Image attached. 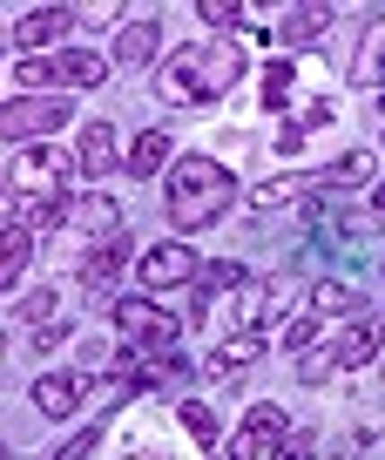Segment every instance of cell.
I'll use <instances>...</instances> for the list:
<instances>
[{"mask_svg":"<svg viewBox=\"0 0 385 460\" xmlns=\"http://www.w3.org/2000/svg\"><path fill=\"white\" fill-rule=\"evenodd\" d=\"M162 163H170V136L162 129H143L136 143H128V176H156Z\"/></svg>","mask_w":385,"mask_h":460,"instance_id":"cell-18","label":"cell"},{"mask_svg":"<svg viewBox=\"0 0 385 460\" xmlns=\"http://www.w3.org/2000/svg\"><path fill=\"white\" fill-rule=\"evenodd\" d=\"M74 156H82V176H88V183H95V176H109L115 163H128L122 149H115V129H109V122H88V136L74 143Z\"/></svg>","mask_w":385,"mask_h":460,"instance_id":"cell-12","label":"cell"},{"mask_svg":"<svg viewBox=\"0 0 385 460\" xmlns=\"http://www.w3.org/2000/svg\"><path fill=\"white\" fill-rule=\"evenodd\" d=\"M311 454H318V440H311V433H284L271 460H311Z\"/></svg>","mask_w":385,"mask_h":460,"instance_id":"cell-30","label":"cell"},{"mask_svg":"<svg viewBox=\"0 0 385 460\" xmlns=\"http://www.w3.org/2000/svg\"><path fill=\"white\" fill-rule=\"evenodd\" d=\"M183 427L197 433V440H216V413L210 406H183Z\"/></svg>","mask_w":385,"mask_h":460,"instance_id":"cell-32","label":"cell"},{"mask_svg":"<svg viewBox=\"0 0 385 460\" xmlns=\"http://www.w3.org/2000/svg\"><path fill=\"white\" fill-rule=\"evenodd\" d=\"M34 406H41L48 420H68L74 406H82V379H68V373H48V379H34Z\"/></svg>","mask_w":385,"mask_h":460,"instance_id":"cell-14","label":"cell"},{"mask_svg":"<svg viewBox=\"0 0 385 460\" xmlns=\"http://www.w3.org/2000/svg\"><path fill=\"white\" fill-rule=\"evenodd\" d=\"M74 170H82V156H74V149L34 143V156H14L7 190H14V197H48V203H61V183H68Z\"/></svg>","mask_w":385,"mask_h":460,"instance_id":"cell-3","label":"cell"},{"mask_svg":"<svg viewBox=\"0 0 385 460\" xmlns=\"http://www.w3.org/2000/svg\"><path fill=\"white\" fill-rule=\"evenodd\" d=\"M372 352H379V325H358V332H345V339H338V373H345V366H365Z\"/></svg>","mask_w":385,"mask_h":460,"instance_id":"cell-24","label":"cell"},{"mask_svg":"<svg viewBox=\"0 0 385 460\" xmlns=\"http://www.w3.org/2000/svg\"><path fill=\"white\" fill-rule=\"evenodd\" d=\"M55 460H95V433H74V440L68 447H61V454Z\"/></svg>","mask_w":385,"mask_h":460,"instance_id":"cell-33","label":"cell"},{"mask_svg":"<svg viewBox=\"0 0 385 460\" xmlns=\"http://www.w3.org/2000/svg\"><path fill=\"white\" fill-rule=\"evenodd\" d=\"M115 332H122L128 345H149V352H162V345L176 339V318L162 312V305H149V298H115Z\"/></svg>","mask_w":385,"mask_h":460,"instance_id":"cell-5","label":"cell"},{"mask_svg":"<svg viewBox=\"0 0 385 460\" xmlns=\"http://www.w3.org/2000/svg\"><path fill=\"white\" fill-rule=\"evenodd\" d=\"M318 183H372V156H365V149H352V156H338Z\"/></svg>","mask_w":385,"mask_h":460,"instance_id":"cell-25","label":"cell"},{"mask_svg":"<svg viewBox=\"0 0 385 460\" xmlns=\"http://www.w3.org/2000/svg\"><path fill=\"white\" fill-rule=\"evenodd\" d=\"M284 305H291V278H257V285H243V298H237V318L257 332V325H271V318L284 312Z\"/></svg>","mask_w":385,"mask_h":460,"instance_id":"cell-8","label":"cell"},{"mask_svg":"<svg viewBox=\"0 0 385 460\" xmlns=\"http://www.w3.org/2000/svg\"><path fill=\"white\" fill-rule=\"evenodd\" d=\"M55 305H61L55 285H34V291H21V298H14V318H28V325H48V318H55Z\"/></svg>","mask_w":385,"mask_h":460,"instance_id":"cell-23","label":"cell"},{"mask_svg":"<svg viewBox=\"0 0 385 460\" xmlns=\"http://www.w3.org/2000/svg\"><path fill=\"white\" fill-rule=\"evenodd\" d=\"M230 197H237V183H230V170L216 156H183V163H170V217L176 224H216V217L230 210Z\"/></svg>","mask_w":385,"mask_h":460,"instance_id":"cell-2","label":"cell"},{"mask_svg":"<svg viewBox=\"0 0 385 460\" xmlns=\"http://www.w3.org/2000/svg\"><path fill=\"white\" fill-rule=\"evenodd\" d=\"M55 75H61V82H74V88H101V75H109V61H101L95 48H68V55L55 61Z\"/></svg>","mask_w":385,"mask_h":460,"instance_id":"cell-17","label":"cell"},{"mask_svg":"<svg viewBox=\"0 0 385 460\" xmlns=\"http://www.w3.org/2000/svg\"><path fill=\"white\" fill-rule=\"evenodd\" d=\"M358 460H385V433H365V440H358Z\"/></svg>","mask_w":385,"mask_h":460,"instance_id":"cell-34","label":"cell"},{"mask_svg":"<svg viewBox=\"0 0 385 460\" xmlns=\"http://www.w3.org/2000/svg\"><path fill=\"white\" fill-rule=\"evenodd\" d=\"M128 258H136V251H128V237H122V230H115V237H101V244L82 258V291H95V298H101V291H109V278L122 271Z\"/></svg>","mask_w":385,"mask_h":460,"instance_id":"cell-10","label":"cell"},{"mask_svg":"<svg viewBox=\"0 0 385 460\" xmlns=\"http://www.w3.org/2000/svg\"><path fill=\"white\" fill-rule=\"evenodd\" d=\"M325 28H331V7H325V0H311V7H291V14H284L277 41H284V48H304V41H318Z\"/></svg>","mask_w":385,"mask_h":460,"instance_id":"cell-15","label":"cell"},{"mask_svg":"<svg viewBox=\"0 0 385 460\" xmlns=\"http://www.w3.org/2000/svg\"><path fill=\"white\" fill-rule=\"evenodd\" d=\"M61 217H68V203H48V197H14V224L7 230H48V224H61Z\"/></svg>","mask_w":385,"mask_h":460,"instance_id":"cell-21","label":"cell"},{"mask_svg":"<svg viewBox=\"0 0 385 460\" xmlns=\"http://www.w3.org/2000/svg\"><path fill=\"white\" fill-rule=\"evenodd\" d=\"M28 258H34V237H28V230H7V251H0V285H7V291L21 285Z\"/></svg>","mask_w":385,"mask_h":460,"instance_id":"cell-22","label":"cell"},{"mask_svg":"<svg viewBox=\"0 0 385 460\" xmlns=\"http://www.w3.org/2000/svg\"><path fill=\"white\" fill-rule=\"evenodd\" d=\"M197 285L203 291H243V285H250V278H243V264H203V271H197Z\"/></svg>","mask_w":385,"mask_h":460,"instance_id":"cell-26","label":"cell"},{"mask_svg":"<svg viewBox=\"0 0 385 460\" xmlns=\"http://www.w3.org/2000/svg\"><path fill=\"white\" fill-rule=\"evenodd\" d=\"M291 82H298V75H291V61H271V68H264V109H284V102H291Z\"/></svg>","mask_w":385,"mask_h":460,"instance_id":"cell-27","label":"cell"},{"mask_svg":"<svg viewBox=\"0 0 385 460\" xmlns=\"http://www.w3.org/2000/svg\"><path fill=\"white\" fill-rule=\"evenodd\" d=\"M230 82H243V48H237V41L183 48V55L162 61V75H156V102H162V109H189V102L223 95Z\"/></svg>","mask_w":385,"mask_h":460,"instance_id":"cell-1","label":"cell"},{"mask_svg":"<svg viewBox=\"0 0 385 460\" xmlns=\"http://www.w3.org/2000/svg\"><path fill=\"white\" fill-rule=\"evenodd\" d=\"M156 48H162V21L156 14H136L122 34H115V61H122V68H149Z\"/></svg>","mask_w":385,"mask_h":460,"instance_id":"cell-9","label":"cell"},{"mask_svg":"<svg viewBox=\"0 0 385 460\" xmlns=\"http://www.w3.org/2000/svg\"><path fill=\"white\" fill-rule=\"evenodd\" d=\"M197 14L210 21V28H237V21H243V7H237V0H203Z\"/></svg>","mask_w":385,"mask_h":460,"instance_id":"cell-29","label":"cell"},{"mask_svg":"<svg viewBox=\"0 0 385 460\" xmlns=\"http://www.w3.org/2000/svg\"><path fill=\"white\" fill-rule=\"evenodd\" d=\"M41 82H55V68H48V61H21V68H14V88H21V95H28V88H41Z\"/></svg>","mask_w":385,"mask_h":460,"instance_id":"cell-31","label":"cell"},{"mask_svg":"<svg viewBox=\"0 0 385 460\" xmlns=\"http://www.w3.org/2000/svg\"><path fill=\"white\" fill-rule=\"evenodd\" d=\"M277 440H284V406H257L250 420H243V433L230 440V460H271L277 454Z\"/></svg>","mask_w":385,"mask_h":460,"instance_id":"cell-6","label":"cell"},{"mask_svg":"<svg viewBox=\"0 0 385 460\" xmlns=\"http://www.w3.org/2000/svg\"><path fill=\"white\" fill-rule=\"evenodd\" d=\"M298 190H304V183H298V176H271V183L257 190V197H250V203H257V210H277V203H291V197H298Z\"/></svg>","mask_w":385,"mask_h":460,"instance_id":"cell-28","label":"cell"},{"mask_svg":"<svg viewBox=\"0 0 385 460\" xmlns=\"http://www.w3.org/2000/svg\"><path fill=\"white\" fill-rule=\"evenodd\" d=\"M372 210H385V183H379V190H372Z\"/></svg>","mask_w":385,"mask_h":460,"instance_id":"cell-35","label":"cell"},{"mask_svg":"<svg viewBox=\"0 0 385 460\" xmlns=\"http://www.w3.org/2000/svg\"><path fill=\"white\" fill-rule=\"evenodd\" d=\"M115 224H122V203L115 197H95V190H88V197H74L68 203V230H82V237H115Z\"/></svg>","mask_w":385,"mask_h":460,"instance_id":"cell-11","label":"cell"},{"mask_svg":"<svg viewBox=\"0 0 385 460\" xmlns=\"http://www.w3.org/2000/svg\"><path fill=\"white\" fill-rule=\"evenodd\" d=\"M68 21H74L68 7H34V14H21V21H14V41H21V48H41V41H55Z\"/></svg>","mask_w":385,"mask_h":460,"instance_id":"cell-16","label":"cell"},{"mask_svg":"<svg viewBox=\"0 0 385 460\" xmlns=\"http://www.w3.org/2000/svg\"><path fill=\"white\" fill-rule=\"evenodd\" d=\"M189 278H197V251H189V244H156V251H143V285H149V291L189 285Z\"/></svg>","mask_w":385,"mask_h":460,"instance_id":"cell-7","label":"cell"},{"mask_svg":"<svg viewBox=\"0 0 385 460\" xmlns=\"http://www.w3.org/2000/svg\"><path fill=\"white\" fill-rule=\"evenodd\" d=\"M352 82H358V88H385V14L372 21V34L358 41V55H352Z\"/></svg>","mask_w":385,"mask_h":460,"instance_id":"cell-13","label":"cell"},{"mask_svg":"<svg viewBox=\"0 0 385 460\" xmlns=\"http://www.w3.org/2000/svg\"><path fill=\"white\" fill-rule=\"evenodd\" d=\"M74 122V102L68 95H14L7 102V115H0V129H7V143H41V136H55V129H68Z\"/></svg>","mask_w":385,"mask_h":460,"instance_id":"cell-4","label":"cell"},{"mask_svg":"<svg viewBox=\"0 0 385 460\" xmlns=\"http://www.w3.org/2000/svg\"><path fill=\"white\" fill-rule=\"evenodd\" d=\"M257 352H264V339H257V332H243V339L216 345V359H210V379H230V373H243V366H257Z\"/></svg>","mask_w":385,"mask_h":460,"instance_id":"cell-19","label":"cell"},{"mask_svg":"<svg viewBox=\"0 0 385 460\" xmlns=\"http://www.w3.org/2000/svg\"><path fill=\"white\" fill-rule=\"evenodd\" d=\"M358 305H365V298H358L345 278H325V285L311 291V318H345V312H358Z\"/></svg>","mask_w":385,"mask_h":460,"instance_id":"cell-20","label":"cell"}]
</instances>
